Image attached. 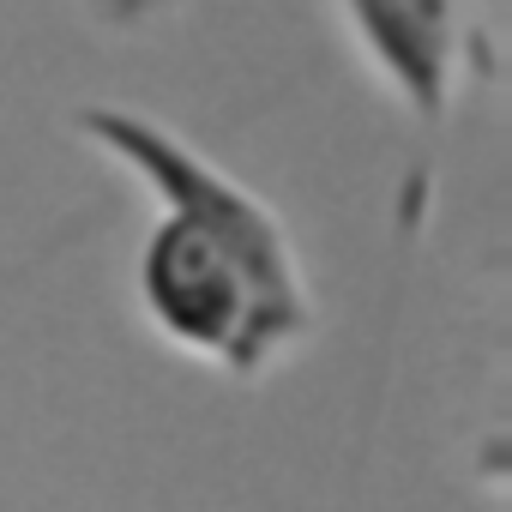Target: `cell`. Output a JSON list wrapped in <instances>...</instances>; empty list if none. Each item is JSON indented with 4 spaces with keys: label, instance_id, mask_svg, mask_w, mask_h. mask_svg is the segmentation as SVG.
Masks as SVG:
<instances>
[{
    "label": "cell",
    "instance_id": "obj_1",
    "mask_svg": "<svg viewBox=\"0 0 512 512\" xmlns=\"http://www.w3.org/2000/svg\"><path fill=\"white\" fill-rule=\"evenodd\" d=\"M73 127L151 193L157 217L139 241L133 290L145 326L169 350L253 386L314 338L320 308L308 272L260 193L139 109L85 103Z\"/></svg>",
    "mask_w": 512,
    "mask_h": 512
},
{
    "label": "cell",
    "instance_id": "obj_2",
    "mask_svg": "<svg viewBox=\"0 0 512 512\" xmlns=\"http://www.w3.org/2000/svg\"><path fill=\"white\" fill-rule=\"evenodd\" d=\"M338 19L398 109L434 133L464 73V0H338Z\"/></svg>",
    "mask_w": 512,
    "mask_h": 512
}]
</instances>
